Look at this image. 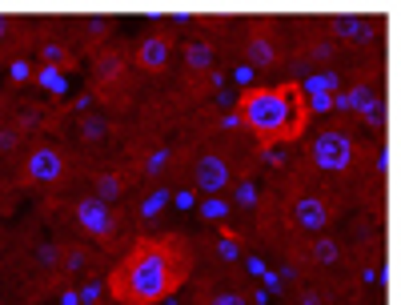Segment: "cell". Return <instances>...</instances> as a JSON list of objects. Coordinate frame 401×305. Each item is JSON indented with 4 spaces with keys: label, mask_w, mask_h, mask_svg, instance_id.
I'll return each mask as SVG.
<instances>
[{
    "label": "cell",
    "mask_w": 401,
    "mask_h": 305,
    "mask_svg": "<svg viewBox=\"0 0 401 305\" xmlns=\"http://www.w3.org/2000/svg\"><path fill=\"white\" fill-rule=\"evenodd\" d=\"M73 217H77V225L89 233L93 241H109L112 229H116V217H112V205H105V201H96L93 193L89 197H80L77 205H73Z\"/></svg>",
    "instance_id": "cell-7"
},
{
    "label": "cell",
    "mask_w": 401,
    "mask_h": 305,
    "mask_svg": "<svg viewBox=\"0 0 401 305\" xmlns=\"http://www.w3.org/2000/svg\"><path fill=\"white\" fill-rule=\"evenodd\" d=\"M160 205H165V189H157L153 197H149V201H144V205H141V217H153Z\"/></svg>",
    "instance_id": "cell-26"
},
{
    "label": "cell",
    "mask_w": 401,
    "mask_h": 305,
    "mask_svg": "<svg viewBox=\"0 0 401 305\" xmlns=\"http://www.w3.org/2000/svg\"><path fill=\"white\" fill-rule=\"evenodd\" d=\"M181 57H185V73H189V80H201V77H209V73L217 68V45H213L209 36H189L185 48H181Z\"/></svg>",
    "instance_id": "cell-12"
},
{
    "label": "cell",
    "mask_w": 401,
    "mask_h": 305,
    "mask_svg": "<svg viewBox=\"0 0 401 305\" xmlns=\"http://www.w3.org/2000/svg\"><path fill=\"white\" fill-rule=\"evenodd\" d=\"M128 77V57L125 52H116V48H100L93 61V89L96 93H112V89H121Z\"/></svg>",
    "instance_id": "cell-10"
},
{
    "label": "cell",
    "mask_w": 401,
    "mask_h": 305,
    "mask_svg": "<svg viewBox=\"0 0 401 305\" xmlns=\"http://www.w3.org/2000/svg\"><path fill=\"white\" fill-rule=\"evenodd\" d=\"M13 125L20 128V137H29V133H40V128L52 125V109H45V105H20L13 117Z\"/></svg>",
    "instance_id": "cell-15"
},
{
    "label": "cell",
    "mask_w": 401,
    "mask_h": 305,
    "mask_svg": "<svg viewBox=\"0 0 401 305\" xmlns=\"http://www.w3.org/2000/svg\"><path fill=\"white\" fill-rule=\"evenodd\" d=\"M169 57H173V36L169 32H144L141 40H137V48H133V61H137V68L141 73H160L165 64H169Z\"/></svg>",
    "instance_id": "cell-9"
},
{
    "label": "cell",
    "mask_w": 401,
    "mask_h": 305,
    "mask_svg": "<svg viewBox=\"0 0 401 305\" xmlns=\"http://www.w3.org/2000/svg\"><path fill=\"white\" fill-rule=\"evenodd\" d=\"M20 144H24V137H20V128L13 125V121H4L0 125V161H8L20 153Z\"/></svg>",
    "instance_id": "cell-21"
},
{
    "label": "cell",
    "mask_w": 401,
    "mask_h": 305,
    "mask_svg": "<svg viewBox=\"0 0 401 305\" xmlns=\"http://www.w3.org/2000/svg\"><path fill=\"white\" fill-rule=\"evenodd\" d=\"M169 161H173V149H169V144H153L149 157H144V165H141V177L144 181H157V177L169 169Z\"/></svg>",
    "instance_id": "cell-17"
},
{
    "label": "cell",
    "mask_w": 401,
    "mask_h": 305,
    "mask_svg": "<svg viewBox=\"0 0 401 305\" xmlns=\"http://www.w3.org/2000/svg\"><path fill=\"white\" fill-rule=\"evenodd\" d=\"M77 137L80 141H105V137H109V121H105V117H96V112H84V117H80L77 121Z\"/></svg>",
    "instance_id": "cell-20"
},
{
    "label": "cell",
    "mask_w": 401,
    "mask_h": 305,
    "mask_svg": "<svg viewBox=\"0 0 401 305\" xmlns=\"http://www.w3.org/2000/svg\"><path fill=\"white\" fill-rule=\"evenodd\" d=\"M84 32H89V36H105V32H109V16H93V20L84 24Z\"/></svg>",
    "instance_id": "cell-28"
},
{
    "label": "cell",
    "mask_w": 401,
    "mask_h": 305,
    "mask_svg": "<svg viewBox=\"0 0 401 305\" xmlns=\"http://www.w3.org/2000/svg\"><path fill=\"white\" fill-rule=\"evenodd\" d=\"M361 117H365V125H369V128H381V125H385V96L369 101L365 109H361Z\"/></svg>",
    "instance_id": "cell-25"
},
{
    "label": "cell",
    "mask_w": 401,
    "mask_h": 305,
    "mask_svg": "<svg viewBox=\"0 0 401 305\" xmlns=\"http://www.w3.org/2000/svg\"><path fill=\"white\" fill-rule=\"evenodd\" d=\"M0 305H4V302H0Z\"/></svg>",
    "instance_id": "cell-29"
},
{
    "label": "cell",
    "mask_w": 401,
    "mask_h": 305,
    "mask_svg": "<svg viewBox=\"0 0 401 305\" xmlns=\"http://www.w3.org/2000/svg\"><path fill=\"white\" fill-rule=\"evenodd\" d=\"M40 61L52 64V68H68V64H73V48H68V40L45 36V40H40Z\"/></svg>",
    "instance_id": "cell-16"
},
{
    "label": "cell",
    "mask_w": 401,
    "mask_h": 305,
    "mask_svg": "<svg viewBox=\"0 0 401 305\" xmlns=\"http://www.w3.org/2000/svg\"><path fill=\"white\" fill-rule=\"evenodd\" d=\"M201 217H209V221H225V217H233L229 197H201Z\"/></svg>",
    "instance_id": "cell-23"
},
{
    "label": "cell",
    "mask_w": 401,
    "mask_h": 305,
    "mask_svg": "<svg viewBox=\"0 0 401 305\" xmlns=\"http://www.w3.org/2000/svg\"><path fill=\"white\" fill-rule=\"evenodd\" d=\"M369 101H377L373 80H361V84H353V93H341V96H337V105H341V109H353V112H361Z\"/></svg>",
    "instance_id": "cell-19"
},
{
    "label": "cell",
    "mask_w": 401,
    "mask_h": 305,
    "mask_svg": "<svg viewBox=\"0 0 401 305\" xmlns=\"http://www.w3.org/2000/svg\"><path fill=\"white\" fill-rule=\"evenodd\" d=\"M281 217L285 225L297 233V237H321L337 217V201L321 185H309V181H297L293 189L285 193V205H281Z\"/></svg>",
    "instance_id": "cell-3"
},
{
    "label": "cell",
    "mask_w": 401,
    "mask_h": 305,
    "mask_svg": "<svg viewBox=\"0 0 401 305\" xmlns=\"http://www.w3.org/2000/svg\"><path fill=\"white\" fill-rule=\"evenodd\" d=\"M305 261L313 265V269H333L337 261H341V245H337L329 233H321V237H309L305 241Z\"/></svg>",
    "instance_id": "cell-14"
},
{
    "label": "cell",
    "mask_w": 401,
    "mask_h": 305,
    "mask_svg": "<svg viewBox=\"0 0 401 305\" xmlns=\"http://www.w3.org/2000/svg\"><path fill=\"white\" fill-rule=\"evenodd\" d=\"M357 157H361V144L353 141V133H345V128H321L309 144V165L325 177L349 173Z\"/></svg>",
    "instance_id": "cell-5"
},
{
    "label": "cell",
    "mask_w": 401,
    "mask_h": 305,
    "mask_svg": "<svg viewBox=\"0 0 401 305\" xmlns=\"http://www.w3.org/2000/svg\"><path fill=\"white\" fill-rule=\"evenodd\" d=\"M241 181V165L233 161L229 149H217V144H205L189 165V185L201 197H229V189Z\"/></svg>",
    "instance_id": "cell-4"
},
{
    "label": "cell",
    "mask_w": 401,
    "mask_h": 305,
    "mask_svg": "<svg viewBox=\"0 0 401 305\" xmlns=\"http://www.w3.org/2000/svg\"><path fill=\"white\" fill-rule=\"evenodd\" d=\"M205 305H253V302H249L241 289H213L205 297Z\"/></svg>",
    "instance_id": "cell-24"
},
{
    "label": "cell",
    "mask_w": 401,
    "mask_h": 305,
    "mask_svg": "<svg viewBox=\"0 0 401 305\" xmlns=\"http://www.w3.org/2000/svg\"><path fill=\"white\" fill-rule=\"evenodd\" d=\"M13 36H16V20H13V16L0 13V45H8Z\"/></svg>",
    "instance_id": "cell-27"
},
{
    "label": "cell",
    "mask_w": 401,
    "mask_h": 305,
    "mask_svg": "<svg viewBox=\"0 0 401 305\" xmlns=\"http://www.w3.org/2000/svg\"><path fill=\"white\" fill-rule=\"evenodd\" d=\"M20 177H24V185L32 189H52V185H61L64 177H68V157H64V149L56 144H32L24 161H20Z\"/></svg>",
    "instance_id": "cell-6"
},
{
    "label": "cell",
    "mask_w": 401,
    "mask_h": 305,
    "mask_svg": "<svg viewBox=\"0 0 401 305\" xmlns=\"http://www.w3.org/2000/svg\"><path fill=\"white\" fill-rule=\"evenodd\" d=\"M36 84H40L45 93H64V89H68V77H64V68L40 64V73H36Z\"/></svg>",
    "instance_id": "cell-22"
},
{
    "label": "cell",
    "mask_w": 401,
    "mask_h": 305,
    "mask_svg": "<svg viewBox=\"0 0 401 305\" xmlns=\"http://www.w3.org/2000/svg\"><path fill=\"white\" fill-rule=\"evenodd\" d=\"M293 302H297V305H333V293H329V289H321V281H297Z\"/></svg>",
    "instance_id": "cell-18"
},
{
    "label": "cell",
    "mask_w": 401,
    "mask_h": 305,
    "mask_svg": "<svg viewBox=\"0 0 401 305\" xmlns=\"http://www.w3.org/2000/svg\"><path fill=\"white\" fill-rule=\"evenodd\" d=\"M245 61L253 64V68H273V64L281 61V45H277V36H273L269 24H257L249 29V40H245Z\"/></svg>",
    "instance_id": "cell-11"
},
{
    "label": "cell",
    "mask_w": 401,
    "mask_h": 305,
    "mask_svg": "<svg viewBox=\"0 0 401 305\" xmlns=\"http://www.w3.org/2000/svg\"><path fill=\"white\" fill-rule=\"evenodd\" d=\"M189 245L173 233L141 237L109 277V293L121 305H160L189 281Z\"/></svg>",
    "instance_id": "cell-1"
},
{
    "label": "cell",
    "mask_w": 401,
    "mask_h": 305,
    "mask_svg": "<svg viewBox=\"0 0 401 305\" xmlns=\"http://www.w3.org/2000/svg\"><path fill=\"white\" fill-rule=\"evenodd\" d=\"M237 117L261 144L297 141L305 133V125H309V101H305V89L297 80L261 84V89H245L241 93Z\"/></svg>",
    "instance_id": "cell-2"
},
{
    "label": "cell",
    "mask_w": 401,
    "mask_h": 305,
    "mask_svg": "<svg viewBox=\"0 0 401 305\" xmlns=\"http://www.w3.org/2000/svg\"><path fill=\"white\" fill-rule=\"evenodd\" d=\"M373 36H377V24L369 16H325V40L333 45H369Z\"/></svg>",
    "instance_id": "cell-8"
},
{
    "label": "cell",
    "mask_w": 401,
    "mask_h": 305,
    "mask_svg": "<svg viewBox=\"0 0 401 305\" xmlns=\"http://www.w3.org/2000/svg\"><path fill=\"white\" fill-rule=\"evenodd\" d=\"M125 193H128V173H125V169H100V173H96V181H93V197H96V201L116 205Z\"/></svg>",
    "instance_id": "cell-13"
}]
</instances>
